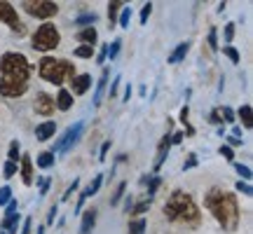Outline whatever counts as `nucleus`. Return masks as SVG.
Wrapping results in <instances>:
<instances>
[{
	"instance_id": "39",
	"label": "nucleus",
	"mask_w": 253,
	"mask_h": 234,
	"mask_svg": "<svg viewBox=\"0 0 253 234\" xmlns=\"http://www.w3.org/2000/svg\"><path fill=\"white\" fill-rule=\"evenodd\" d=\"M9 201H12V188H9V185H2V188H0V206H7Z\"/></svg>"
},
{
	"instance_id": "20",
	"label": "nucleus",
	"mask_w": 253,
	"mask_h": 234,
	"mask_svg": "<svg viewBox=\"0 0 253 234\" xmlns=\"http://www.w3.org/2000/svg\"><path fill=\"white\" fill-rule=\"evenodd\" d=\"M235 115L239 117V119H242L244 129H251V126H253V110H251V106H249V103H244V106L237 110Z\"/></svg>"
},
{
	"instance_id": "1",
	"label": "nucleus",
	"mask_w": 253,
	"mask_h": 234,
	"mask_svg": "<svg viewBox=\"0 0 253 234\" xmlns=\"http://www.w3.org/2000/svg\"><path fill=\"white\" fill-rule=\"evenodd\" d=\"M204 208L225 232H237L242 211H239V199L235 192H227L223 188H209L204 195Z\"/></svg>"
},
{
	"instance_id": "52",
	"label": "nucleus",
	"mask_w": 253,
	"mask_h": 234,
	"mask_svg": "<svg viewBox=\"0 0 253 234\" xmlns=\"http://www.w3.org/2000/svg\"><path fill=\"white\" fill-rule=\"evenodd\" d=\"M31 232H33V218H26L21 230H19V234H31Z\"/></svg>"
},
{
	"instance_id": "17",
	"label": "nucleus",
	"mask_w": 253,
	"mask_h": 234,
	"mask_svg": "<svg viewBox=\"0 0 253 234\" xmlns=\"http://www.w3.org/2000/svg\"><path fill=\"white\" fill-rule=\"evenodd\" d=\"M96 208H87L82 211V223H80V234H91L94 225H96Z\"/></svg>"
},
{
	"instance_id": "12",
	"label": "nucleus",
	"mask_w": 253,
	"mask_h": 234,
	"mask_svg": "<svg viewBox=\"0 0 253 234\" xmlns=\"http://www.w3.org/2000/svg\"><path fill=\"white\" fill-rule=\"evenodd\" d=\"M169 150H171V134L167 131V134L162 136V141H160V145H157V157H155V173L162 169V164H164V159L169 157Z\"/></svg>"
},
{
	"instance_id": "26",
	"label": "nucleus",
	"mask_w": 253,
	"mask_h": 234,
	"mask_svg": "<svg viewBox=\"0 0 253 234\" xmlns=\"http://www.w3.org/2000/svg\"><path fill=\"white\" fill-rule=\"evenodd\" d=\"M218 115H220V119H223V124H237V115H235V110L230 108V106L218 108Z\"/></svg>"
},
{
	"instance_id": "16",
	"label": "nucleus",
	"mask_w": 253,
	"mask_h": 234,
	"mask_svg": "<svg viewBox=\"0 0 253 234\" xmlns=\"http://www.w3.org/2000/svg\"><path fill=\"white\" fill-rule=\"evenodd\" d=\"M56 134V122L54 119H47V122H40L36 126V138L38 141H49V138H54Z\"/></svg>"
},
{
	"instance_id": "40",
	"label": "nucleus",
	"mask_w": 253,
	"mask_h": 234,
	"mask_svg": "<svg viewBox=\"0 0 253 234\" xmlns=\"http://www.w3.org/2000/svg\"><path fill=\"white\" fill-rule=\"evenodd\" d=\"M197 164H199V157H197L195 153H190V155H188V159L183 162V171H190V169H195Z\"/></svg>"
},
{
	"instance_id": "44",
	"label": "nucleus",
	"mask_w": 253,
	"mask_h": 234,
	"mask_svg": "<svg viewBox=\"0 0 253 234\" xmlns=\"http://www.w3.org/2000/svg\"><path fill=\"white\" fill-rule=\"evenodd\" d=\"M78 188H80V180L75 178V180H73V185H68V190H66V195L61 197V201H68V199H71L73 195L78 192Z\"/></svg>"
},
{
	"instance_id": "42",
	"label": "nucleus",
	"mask_w": 253,
	"mask_h": 234,
	"mask_svg": "<svg viewBox=\"0 0 253 234\" xmlns=\"http://www.w3.org/2000/svg\"><path fill=\"white\" fill-rule=\"evenodd\" d=\"M17 169H19V164L5 162V166H2V173H5V178H14V176H17Z\"/></svg>"
},
{
	"instance_id": "51",
	"label": "nucleus",
	"mask_w": 253,
	"mask_h": 234,
	"mask_svg": "<svg viewBox=\"0 0 253 234\" xmlns=\"http://www.w3.org/2000/svg\"><path fill=\"white\" fill-rule=\"evenodd\" d=\"M56 213H59V206H56V204H52V206H49V213H47V225H54Z\"/></svg>"
},
{
	"instance_id": "28",
	"label": "nucleus",
	"mask_w": 253,
	"mask_h": 234,
	"mask_svg": "<svg viewBox=\"0 0 253 234\" xmlns=\"http://www.w3.org/2000/svg\"><path fill=\"white\" fill-rule=\"evenodd\" d=\"M190 108L188 106H183L181 108V122H183V126H185V131H183V134H188V136H195V126L190 124Z\"/></svg>"
},
{
	"instance_id": "15",
	"label": "nucleus",
	"mask_w": 253,
	"mask_h": 234,
	"mask_svg": "<svg viewBox=\"0 0 253 234\" xmlns=\"http://www.w3.org/2000/svg\"><path fill=\"white\" fill-rule=\"evenodd\" d=\"M108 80H110V71L103 68L101 71V78L96 82V89H94V108H99L101 101H103V94H106V87H108Z\"/></svg>"
},
{
	"instance_id": "33",
	"label": "nucleus",
	"mask_w": 253,
	"mask_h": 234,
	"mask_svg": "<svg viewBox=\"0 0 253 234\" xmlns=\"http://www.w3.org/2000/svg\"><path fill=\"white\" fill-rule=\"evenodd\" d=\"M131 14H134V12H131V7H122V12H120V17H118V24L122 28H129V21H131Z\"/></svg>"
},
{
	"instance_id": "29",
	"label": "nucleus",
	"mask_w": 253,
	"mask_h": 234,
	"mask_svg": "<svg viewBox=\"0 0 253 234\" xmlns=\"http://www.w3.org/2000/svg\"><path fill=\"white\" fill-rule=\"evenodd\" d=\"M125 190H126V183H125V180H122V183H118V188H115L113 197H110V206H118L120 201H122V197H125Z\"/></svg>"
},
{
	"instance_id": "43",
	"label": "nucleus",
	"mask_w": 253,
	"mask_h": 234,
	"mask_svg": "<svg viewBox=\"0 0 253 234\" xmlns=\"http://www.w3.org/2000/svg\"><path fill=\"white\" fill-rule=\"evenodd\" d=\"M235 190H237V192H242L244 197H251V195H253V188L249 185V183H244V180H239V183L235 185Z\"/></svg>"
},
{
	"instance_id": "18",
	"label": "nucleus",
	"mask_w": 253,
	"mask_h": 234,
	"mask_svg": "<svg viewBox=\"0 0 253 234\" xmlns=\"http://www.w3.org/2000/svg\"><path fill=\"white\" fill-rule=\"evenodd\" d=\"M190 52V42L185 40V42H178L176 45V49H173L171 54H169V59H167V63H171V66H176V63H181L185 56H188Z\"/></svg>"
},
{
	"instance_id": "50",
	"label": "nucleus",
	"mask_w": 253,
	"mask_h": 234,
	"mask_svg": "<svg viewBox=\"0 0 253 234\" xmlns=\"http://www.w3.org/2000/svg\"><path fill=\"white\" fill-rule=\"evenodd\" d=\"M120 82H122V78H120V75H115V80H113V84H110V99H115V96H118V89H120Z\"/></svg>"
},
{
	"instance_id": "21",
	"label": "nucleus",
	"mask_w": 253,
	"mask_h": 234,
	"mask_svg": "<svg viewBox=\"0 0 253 234\" xmlns=\"http://www.w3.org/2000/svg\"><path fill=\"white\" fill-rule=\"evenodd\" d=\"M54 162H56V155L52 150H45V153H40L36 157V164L40 169H49V166H54Z\"/></svg>"
},
{
	"instance_id": "38",
	"label": "nucleus",
	"mask_w": 253,
	"mask_h": 234,
	"mask_svg": "<svg viewBox=\"0 0 253 234\" xmlns=\"http://www.w3.org/2000/svg\"><path fill=\"white\" fill-rule=\"evenodd\" d=\"M150 14H153V2H145L143 7H141V14H138V21H141V26H145V24H148Z\"/></svg>"
},
{
	"instance_id": "47",
	"label": "nucleus",
	"mask_w": 253,
	"mask_h": 234,
	"mask_svg": "<svg viewBox=\"0 0 253 234\" xmlns=\"http://www.w3.org/2000/svg\"><path fill=\"white\" fill-rule=\"evenodd\" d=\"M36 183L40 185V195L45 197L47 190H49V185H52V180H49V178H36Z\"/></svg>"
},
{
	"instance_id": "56",
	"label": "nucleus",
	"mask_w": 253,
	"mask_h": 234,
	"mask_svg": "<svg viewBox=\"0 0 253 234\" xmlns=\"http://www.w3.org/2000/svg\"><path fill=\"white\" fill-rule=\"evenodd\" d=\"M131 206H134V197H129V195H125V213L129 216V211H131Z\"/></svg>"
},
{
	"instance_id": "37",
	"label": "nucleus",
	"mask_w": 253,
	"mask_h": 234,
	"mask_svg": "<svg viewBox=\"0 0 253 234\" xmlns=\"http://www.w3.org/2000/svg\"><path fill=\"white\" fill-rule=\"evenodd\" d=\"M223 54H225L232 63H239V61H242V56H239V52H237V49H235L232 45H223Z\"/></svg>"
},
{
	"instance_id": "30",
	"label": "nucleus",
	"mask_w": 253,
	"mask_h": 234,
	"mask_svg": "<svg viewBox=\"0 0 253 234\" xmlns=\"http://www.w3.org/2000/svg\"><path fill=\"white\" fill-rule=\"evenodd\" d=\"M160 185H162V178H160L157 173H153V178L148 180V199H153L155 195H157V190H160Z\"/></svg>"
},
{
	"instance_id": "23",
	"label": "nucleus",
	"mask_w": 253,
	"mask_h": 234,
	"mask_svg": "<svg viewBox=\"0 0 253 234\" xmlns=\"http://www.w3.org/2000/svg\"><path fill=\"white\" fill-rule=\"evenodd\" d=\"M99 21V17L94 14V12H84V14H80V17H75V26H82V28H89V26H94Z\"/></svg>"
},
{
	"instance_id": "35",
	"label": "nucleus",
	"mask_w": 253,
	"mask_h": 234,
	"mask_svg": "<svg viewBox=\"0 0 253 234\" xmlns=\"http://www.w3.org/2000/svg\"><path fill=\"white\" fill-rule=\"evenodd\" d=\"M120 49H122V40L118 38V40H113V42H110L106 59H110V61H115V59H118V54H120Z\"/></svg>"
},
{
	"instance_id": "36",
	"label": "nucleus",
	"mask_w": 253,
	"mask_h": 234,
	"mask_svg": "<svg viewBox=\"0 0 253 234\" xmlns=\"http://www.w3.org/2000/svg\"><path fill=\"white\" fill-rule=\"evenodd\" d=\"M73 56H78V59H91V56H94V47H87V45L75 47Z\"/></svg>"
},
{
	"instance_id": "57",
	"label": "nucleus",
	"mask_w": 253,
	"mask_h": 234,
	"mask_svg": "<svg viewBox=\"0 0 253 234\" xmlns=\"http://www.w3.org/2000/svg\"><path fill=\"white\" fill-rule=\"evenodd\" d=\"M131 94H134V89H131V84H126V87H125V96H122V99L129 101V99H131Z\"/></svg>"
},
{
	"instance_id": "32",
	"label": "nucleus",
	"mask_w": 253,
	"mask_h": 234,
	"mask_svg": "<svg viewBox=\"0 0 253 234\" xmlns=\"http://www.w3.org/2000/svg\"><path fill=\"white\" fill-rule=\"evenodd\" d=\"M207 45H209V49H211V52H218V28H216V26L209 28Z\"/></svg>"
},
{
	"instance_id": "13",
	"label": "nucleus",
	"mask_w": 253,
	"mask_h": 234,
	"mask_svg": "<svg viewBox=\"0 0 253 234\" xmlns=\"http://www.w3.org/2000/svg\"><path fill=\"white\" fill-rule=\"evenodd\" d=\"M19 173H21L24 185H33V183H36V171H33L31 155H21V159H19Z\"/></svg>"
},
{
	"instance_id": "53",
	"label": "nucleus",
	"mask_w": 253,
	"mask_h": 234,
	"mask_svg": "<svg viewBox=\"0 0 253 234\" xmlns=\"http://www.w3.org/2000/svg\"><path fill=\"white\" fill-rule=\"evenodd\" d=\"M225 138H227V143H225V145H230V148H239V145L244 143L242 138H235V136H225Z\"/></svg>"
},
{
	"instance_id": "19",
	"label": "nucleus",
	"mask_w": 253,
	"mask_h": 234,
	"mask_svg": "<svg viewBox=\"0 0 253 234\" xmlns=\"http://www.w3.org/2000/svg\"><path fill=\"white\" fill-rule=\"evenodd\" d=\"M73 103H75V101H73L71 91H68V89H59V94H56V99H54L56 110H71Z\"/></svg>"
},
{
	"instance_id": "34",
	"label": "nucleus",
	"mask_w": 253,
	"mask_h": 234,
	"mask_svg": "<svg viewBox=\"0 0 253 234\" xmlns=\"http://www.w3.org/2000/svg\"><path fill=\"white\" fill-rule=\"evenodd\" d=\"M232 164H235V171L242 176V180H244V183H249V180H251V176H253L251 166H246V164H237V162H232Z\"/></svg>"
},
{
	"instance_id": "24",
	"label": "nucleus",
	"mask_w": 253,
	"mask_h": 234,
	"mask_svg": "<svg viewBox=\"0 0 253 234\" xmlns=\"http://www.w3.org/2000/svg\"><path fill=\"white\" fill-rule=\"evenodd\" d=\"M145 230H148V223H145V218H134V220H129L126 234H145Z\"/></svg>"
},
{
	"instance_id": "8",
	"label": "nucleus",
	"mask_w": 253,
	"mask_h": 234,
	"mask_svg": "<svg viewBox=\"0 0 253 234\" xmlns=\"http://www.w3.org/2000/svg\"><path fill=\"white\" fill-rule=\"evenodd\" d=\"M0 21L2 24H7V28L12 33H17L19 38L26 36V26L21 24V19L17 14V7L12 5V2H5V0H0Z\"/></svg>"
},
{
	"instance_id": "60",
	"label": "nucleus",
	"mask_w": 253,
	"mask_h": 234,
	"mask_svg": "<svg viewBox=\"0 0 253 234\" xmlns=\"http://www.w3.org/2000/svg\"><path fill=\"white\" fill-rule=\"evenodd\" d=\"M0 234H5V232H0Z\"/></svg>"
},
{
	"instance_id": "11",
	"label": "nucleus",
	"mask_w": 253,
	"mask_h": 234,
	"mask_svg": "<svg viewBox=\"0 0 253 234\" xmlns=\"http://www.w3.org/2000/svg\"><path fill=\"white\" fill-rule=\"evenodd\" d=\"M68 84H71V96H82V94H87L91 87V75H87V73H75L71 80H68Z\"/></svg>"
},
{
	"instance_id": "25",
	"label": "nucleus",
	"mask_w": 253,
	"mask_h": 234,
	"mask_svg": "<svg viewBox=\"0 0 253 234\" xmlns=\"http://www.w3.org/2000/svg\"><path fill=\"white\" fill-rule=\"evenodd\" d=\"M19 159H21V145H19V141H12L7 148V162L19 164Z\"/></svg>"
},
{
	"instance_id": "14",
	"label": "nucleus",
	"mask_w": 253,
	"mask_h": 234,
	"mask_svg": "<svg viewBox=\"0 0 253 234\" xmlns=\"http://www.w3.org/2000/svg\"><path fill=\"white\" fill-rule=\"evenodd\" d=\"M75 38H78V42H80V45L96 47V42H99V31H96L94 26H89V28H80V31L75 33Z\"/></svg>"
},
{
	"instance_id": "55",
	"label": "nucleus",
	"mask_w": 253,
	"mask_h": 234,
	"mask_svg": "<svg viewBox=\"0 0 253 234\" xmlns=\"http://www.w3.org/2000/svg\"><path fill=\"white\" fill-rule=\"evenodd\" d=\"M106 54H108V47L103 45L99 49V54H96V61H99V63H106Z\"/></svg>"
},
{
	"instance_id": "4",
	"label": "nucleus",
	"mask_w": 253,
	"mask_h": 234,
	"mask_svg": "<svg viewBox=\"0 0 253 234\" xmlns=\"http://www.w3.org/2000/svg\"><path fill=\"white\" fill-rule=\"evenodd\" d=\"M33 66L21 52H5L0 56V78H12V80L28 82L31 80Z\"/></svg>"
},
{
	"instance_id": "45",
	"label": "nucleus",
	"mask_w": 253,
	"mask_h": 234,
	"mask_svg": "<svg viewBox=\"0 0 253 234\" xmlns=\"http://www.w3.org/2000/svg\"><path fill=\"white\" fill-rule=\"evenodd\" d=\"M223 36H225V45H230L235 40V24H225L223 28Z\"/></svg>"
},
{
	"instance_id": "41",
	"label": "nucleus",
	"mask_w": 253,
	"mask_h": 234,
	"mask_svg": "<svg viewBox=\"0 0 253 234\" xmlns=\"http://www.w3.org/2000/svg\"><path fill=\"white\" fill-rule=\"evenodd\" d=\"M218 153H220V157H225L227 162H235V150H232L230 145H220Z\"/></svg>"
},
{
	"instance_id": "7",
	"label": "nucleus",
	"mask_w": 253,
	"mask_h": 234,
	"mask_svg": "<svg viewBox=\"0 0 253 234\" xmlns=\"http://www.w3.org/2000/svg\"><path fill=\"white\" fill-rule=\"evenodd\" d=\"M21 9L26 12L28 17H36V19H45V21H49L52 17H56L59 5H56V2H52V0H26V2H21Z\"/></svg>"
},
{
	"instance_id": "5",
	"label": "nucleus",
	"mask_w": 253,
	"mask_h": 234,
	"mask_svg": "<svg viewBox=\"0 0 253 234\" xmlns=\"http://www.w3.org/2000/svg\"><path fill=\"white\" fill-rule=\"evenodd\" d=\"M59 45H61V33H59V28L52 21H45L42 26H38L33 38H31V47L36 52H42L45 56L47 52H54Z\"/></svg>"
},
{
	"instance_id": "49",
	"label": "nucleus",
	"mask_w": 253,
	"mask_h": 234,
	"mask_svg": "<svg viewBox=\"0 0 253 234\" xmlns=\"http://www.w3.org/2000/svg\"><path fill=\"white\" fill-rule=\"evenodd\" d=\"M209 122L216 126H223V119H220V115H218V108H213L211 113H209Z\"/></svg>"
},
{
	"instance_id": "46",
	"label": "nucleus",
	"mask_w": 253,
	"mask_h": 234,
	"mask_svg": "<svg viewBox=\"0 0 253 234\" xmlns=\"http://www.w3.org/2000/svg\"><path fill=\"white\" fill-rule=\"evenodd\" d=\"M89 199V192H87V188L82 190L80 195H78V204H75V213H80L82 211V206H84V201Z\"/></svg>"
},
{
	"instance_id": "2",
	"label": "nucleus",
	"mask_w": 253,
	"mask_h": 234,
	"mask_svg": "<svg viewBox=\"0 0 253 234\" xmlns=\"http://www.w3.org/2000/svg\"><path fill=\"white\" fill-rule=\"evenodd\" d=\"M164 218L181 227H197L202 223V211H199L195 197L185 190H173L164 201Z\"/></svg>"
},
{
	"instance_id": "10",
	"label": "nucleus",
	"mask_w": 253,
	"mask_h": 234,
	"mask_svg": "<svg viewBox=\"0 0 253 234\" xmlns=\"http://www.w3.org/2000/svg\"><path fill=\"white\" fill-rule=\"evenodd\" d=\"M33 110H36V115L40 117H52L54 115V96H49L47 91H38L36 94V103H33Z\"/></svg>"
},
{
	"instance_id": "22",
	"label": "nucleus",
	"mask_w": 253,
	"mask_h": 234,
	"mask_svg": "<svg viewBox=\"0 0 253 234\" xmlns=\"http://www.w3.org/2000/svg\"><path fill=\"white\" fill-rule=\"evenodd\" d=\"M122 7H125V2H120V0H113V2H108V21H110V28L118 24V17H120V12H122Z\"/></svg>"
},
{
	"instance_id": "54",
	"label": "nucleus",
	"mask_w": 253,
	"mask_h": 234,
	"mask_svg": "<svg viewBox=\"0 0 253 234\" xmlns=\"http://www.w3.org/2000/svg\"><path fill=\"white\" fill-rule=\"evenodd\" d=\"M183 138H185V134H183V131H176V134H171V145L183 143Z\"/></svg>"
},
{
	"instance_id": "59",
	"label": "nucleus",
	"mask_w": 253,
	"mask_h": 234,
	"mask_svg": "<svg viewBox=\"0 0 253 234\" xmlns=\"http://www.w3.org/2000/svg\"><path fill=\"white\" fill-rule=\"evenodd\" d=\"M36 234H45V225H42V227H38V230H36Z\"/></svg>"
},
{
	"instance_id": "27",
	"label": "nucleus",
	"mask_w": 253,
	"mask_h": 234,
	"mask_svg": "<svg viewBox=\"0 0 253 234\" xmlns=\"http://www.w3.org/2000/svg\"><path fill=\"white\" fill-rule=\"evenodd\" d=\"M148 208H150V199H145V201H138V204H134V206H131L129 216H131V218H141L143 213H148Z\"/></svg>"
},
{
	"instance_id": "3",
	"label": "nucleus",
	"mask_w": 253,
	"mask_h": 234,
	"mask_svg": "<svg viewBox=\"0 0 253 234\" xmlns=\"http://www.w3.org/2000/svg\"><path fill=\"white\" fill-rule=\"evenodd\" d=\"M38 75L49 84L61 87L63 82H68L75 75V63L68 59H54V56H42L38 63Z\"/></svg>"
},
{
	"instance_id": "31",
	"label": "nucleus",
	"mask_w": 253,
	"mask_h": 234,
	"mask_svg": "<svg viewBox=\"0 0 253 234\" xmlns=\"http://www.w3.org/2000/svg\"><path fill=\"white\" fill-rule=\"evenodd\" d=\"M103 176H106V173H96V176H94V180H91L89 185H87V192H89V197H94V195H96V192L101 190V185H103Z\"/></svg>"
},
{
	"instance_id": "58",
	"label": "nucleus",
	"mask_w": 253,
	"mask_h": 234,
	"mask_svg": "<svg viewBox=\"0 0 253 234\" xmlns=\"http://www.w3.org/2000/svg\"><path fill=\"white\" fill-rule=\"evenodd\" d=\"M17 232H19V223H17V225H12V227H9V230H7L5 234H17Z\"/></svg>"
},
{
	"instance_id": "6",
	"label": "nucleus",
	"mask_w": 253,
	"mask_h": 234,
	"mask_svg": "<svg viewBox=\"0 0 253 234\" xmlns=\"http://www.w3.org/2000/svg\"><path fill=\"white\" fill-rule=\"evenodd\" d=\"M82 131H84V122H75L73 126H68V129H66L59 138H56L52 153H54V155H68L73 148H75V143L82 138Z\"/></svg>"
},
{
	"instance_id": "48",
	"label": "nucleus",
	"mask_w": 253,
	"mask_h": 234,
	"mask_svg": "<svg viewBox=\"0 0 253 234\" xmlns=\"http://www.w3.org/2000/svg\"><path fill=\"white\" fill-rule=\"evenodd\" d=\"M110 141H103V145H101V150H99V162H106V157H108V150H110Z\"/></svg>"
},
{
	"instance_id": "9",
	"label": "nucleus",
	"mask_w": 253,
	"mask_h": 234,
	"mask_svg": "<svg viewBox=\"0 0 253 234\" xmlns=\"http://www.w3.org/2000/svg\"><path fill=\"white\" fill-rule=\"evenodd\" d=\"M28 91V82L12 80V78H0V94L5 99H19Z\"/></svg>"
}]
</instances>
